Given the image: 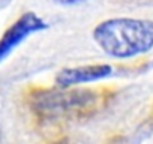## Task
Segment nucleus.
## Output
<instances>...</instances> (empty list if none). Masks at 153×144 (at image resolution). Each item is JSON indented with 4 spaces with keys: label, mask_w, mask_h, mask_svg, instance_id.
I'll use <instances>...</instances> for the list:
<instances>
[{
    "label": "nucleus",
    "mask_w": 153,
    "mask_h": 144,
    "mask_svg": "<svg viewBox=\"0 0 153 144\" xmlns=\"http://www.w3.org/2000/svg\"><path fill=\"white\" fill-rule=\"evenodd\" d=\"M47 29V23L33 12H26L21 15L0 39V60L5 59L17 45H20L27 36L35 32Z\"/></svg>",
    "instance_id": "3"
},
{
    "label": "nucleus",
    "mask_w": 153,
    "mask_h": 144,
    "mask_svg": "<svg viewBox=\"0 0 153 144\" xmlns=\"http://www.w3.org/2000/svg\"><path fill=\"white\" fill-rule=\"evenodd\" d=\"M111 71H113V68L105 63L66 68V69H62L56 75V86L72 87V86L95 83V81H99V80L108 77L111 74Z\"/></svg>",
    "instance_id": "4"
},
{
    "label": "nucleus",
    "mask_w": 153,
    "mask_h": 144,
    "mask_svg": "<svg viewBox=\"0 0 153 144\" xmlns=\"http://www.w3.org/2000/svg\"><path fill=\"white\" fill-rule=\"evenodd\" d=\"M93 39L111 57H135L153 48V21L110 18L93 29Z\"/></svg>",
    "instance_id": "2"
},
{
    "label": "nucleus",
    "mask_w": 153,
    "mask_h": 144,
    "mask_svg": "<svg viewBox=\"0 0 153 144\" xmlns=\"http://www.w3.org/2000/svg\"><path fill=\"white\" fill-rule=\"evenodd\" d=\"M56 2L60 5H78V3L86 2V0H56Z\"/></svg>",
    "instance_id": "5"
},
{
    "label": "nucleus",
    "mask_w": 153,
    "mask_h": 144,
    "mask_svg": "<svg viewBox=\"0 0 153 144\" xmlns=\"http://www.w3.org/2000/svg\"><path fill=\"white\" fill-rule=\"evenodd\" d=\"M113 93L104 87L32 89L26 99L35 117L47 122L86 120L99 113Z\"/></svg>",
    "instance_id": "1"
}]
</instances>
